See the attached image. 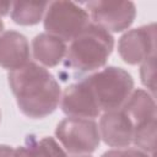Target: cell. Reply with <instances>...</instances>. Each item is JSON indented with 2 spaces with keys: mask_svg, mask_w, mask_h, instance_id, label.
Returning <instances> with one entry per match:
<instances>
[{
  "mask_svg": "<svg viewBox=\"0 0 157 157\" xmlns=\"http://www.w3.org/2000/svg\"><path fill=\"white\" fill-rule=\"evenodd\" d=\"M9 85L18 109L31 119H42L59 105L61 91L58 81L44 67L28 63L9 74Z\"/></svg>",
  "mask_w": 157,
  "mask_h": 157,
  "instance_id": "6da1fadb",
  "label": "cell"
},
{
  "mask_svg": "<svg viewBox=\"0 0 157 157\" xmlns=\"http://www.w3.org/2000/svg\"><path fill=\"white\" fill-rule=\"evenodd\" d=\"M113 45L110 32L91 22L71 40L65 55V66L76 72L94 71L107 63Z\"/></svg>",
  "mask_w": 157,
  "mask_h": 157,
  "instance_id": "7a4b0ae2",
  "label": "cell"
},
{
  "mask_svg": "<svg viewBox=\"0 0 157 157\" xmlns=\"http://www.w3.org/2000/svg\"><path fill=\"white\" fill-rule=\"evenodd\" d=\"M86 80L93 91L101 112L121 109L134 88L131 75L115 66L105 67L86 77Z\"/></svg>",
  "mask_w": 157,
  "mask_h": 157,
  "instance_id": "3957f363",
  "label": "cell"
},
{
  "mask_svg": "<svg viewBox=\"0 0 157 157\" xmlns=\"http://www.w3.org/2000/svg\"><path fill=\"white\" fill-rule=\"evenodd\" d=\"M90 23L88 12L72 1L50 2L44 15L47 33L64 42H71Z\"/></svg>",
  "mask_w": 157,
  "mask_h": 157,
  "instance_id": "277c9868",
  "label": "cell"
},
{
  "mask_svg": "<svg viewBox=\"0 0 157 157\" xmlns=\"http://www.w3.org/2000/svg\"><path fill=\"white\" fill-rule=\"evenodd\" d=\"M55 135L65 151L71 155H88L101 141L97 123L87 118H65L58 124Z\"/></svg>",
  "mask_w": 157,
  "mask_h": 157,
  "instance_id": "5b68a950",
  "label": "cell"
},
{
  "mask_svg": "<svg viewBox=\"0 0 157 157\" xmlns=\"http://www.w3.org/2000/svg\"><path fill=\"white\" fill-rule=\"evenodd\" d=\"M92 23L108 32L126 29L136 16L134 2L126 0H98L86 4Z\"/></svg>",
  "mask_w": 157,
  "mask_h": 157,
  "instance_id": "8992f818",
  "label": "cell"
},
{
  "mask_svg": "<svg viewBox=\"0 0 157 157\" xmlns=\"http://www.w3.org/2000/svg\"><path fill=\"white\" fill-rule=\"evenodd\" d=\"M156 49V25L151 23L128 31L118 43L120 58L130 65L142 64L155 54Z\"/></svg>",
  "mask_w": 157,
  "mask_h": 157,
  "instance_id": "52a82bcc",
  "label": "cell"
},
{
  "mask_svg": "<svg viewBox=\"0 0 157 157\" xmlns=\"http://www.w3.org/2000/svg\"><path fill=\"white\" fill-rule=\"evenodd\" d=\"M60 105L67 117L93 119L101 114L93 91L87 80H81L66 87L64 91Z\"/></svg>",
  "mask_w": 157,
  "mask_h": 157,
  "instance_id": "ba28073f",
  "label": "cell"
},
{
  "mask_svg": "<svg viewBox=\"0 0 157 157\" xmlns=\"http://www.w3.org/2000/svg\"><path fill=\"white\" fill-rule=\"evenodd\" d=\"M98 130L101 139L110 147L125 148L132 142L134 124L123 109L104 112Z\"/></svg>",
  "mask_w": 157,
  "mask_h": 157,
  "instance_id": "9c48e42d",
  "label": "cell"
},
{
  "mask_svg": "<svg viewBox=\"0 0 157 157\" xmlns=\"http://www.w3.org/2000/svg\"><path fill=\"white\" fill-rule=\"evenodd\" d=\"M29 45L23 34L6 31L0 36V66L15 71L28 64Z\"/></svg>",
  "mask_w": 157,
  "mask_h": 157,
  "instance_id": "30bf717a",
  "label": "cell"
},
{
  "mask_svg": "<svg viewBox=\"0 0 157 157\" xmlns=\"http://www.w3.org/2000/svg\"><path fill=\"white\" fill-rule=\"evenodd\" d=\"M34 59L43 66H55L66 55V43L49 33H40L32 42Z\"/></svg>",
  "mask_w": 157,
  "mask_h": 157,
  "instance_id": "8fae6325",
  "label": "cell"
},
{
  "mask_svg": "<svg viewBox=\"0 0 157 157\" xmlns=\"http://www.w3.org/2000/svg\"><path fill=\"white\" fill-rule=\"evenodd\" d=\"M121 109L130 118L134 126L156 119L155 99L144 90L132 91Z\"/></svg>",
  "mask_w": 157,
  "mask_h": 157,
  "instance_id": "7c38bea8",
  "label": "cell"
},
{
  "mask_svg": "<svg viewBox=\"0 0 157 157\" xmlns=\"http://www.w3.org/2000/svg\"><path fill=\"white\" fill-rule=\"evenodd\" d=\"M15 157H66V153L52 137L28 136L25 145L15 150Z\"/></svg>",
  "mask_w": 157,
  "mask_h": 157,
  "instance_id": "4fadbf2b",
  "label": "cell"
},
{
  "mask_svg": "<svg viewBox=\"0 0 157 157\" xmlns=\"http://www.w3.org/2000/svg\"><path fill=\"white\" fill-rule=\"evenodd\" d=\"M48 1H13L11 5V18L21 26L37 25L45 15Z\"/></svg>",
  "mask_w": 157,
  "mask_h": 157,
  "instance_id": "5bb4252c",
  "label": "cell"
},
{
  "mask_svg": "<svg viewBox=\"0 0 157 157\" xmlns=\"http://www.w3.org/2000/svg\"><path fill=\"white\" fill-rule=\"evenodd\" d=\"M157 119H152L144 124L134 126V137L132 142L135 144L136 148L151 153L155 156L156 152V136H157Z\"/></svg>",
  "mask_w": 157,
  "mask_h": 157,
  "instance_id": "9a60e30c",
  "label": "cell"
},
{
  "mask_svg": "<svg viewBox=\"0 0 157 157\" xmlns=\"http://www.w3.org/2000/svg\"><path fill=\"white\" fill-rule=\"evenodd\" d=\"M140 75L142 83L151 91L153 97L156 92V54L151 55L142 63Z\"/></svg>",
  "mask_w": 157,
  "mask_h": 157,
  "instance_id": "2e32d148",
  "label": "cell"
},
{
  "mask_svg": "<svg viewBox=\"0 0 157 157\" xmlns=\"http://www.w3.org/2000/svg\"><path fill=\"white\" fill-rule=\"evenodd\" d=\"M102 157H155L148 156V153L139 150V148H115L109 150L102 155Z\"/></svg>",
  "mask_w": 157,
  "mask_h": 157,
  "instance_id": "e0dca14e",
  "label": "cell"
},
{
  "mask_svg": "<svg viewBox=\"0 0 157 157\" xmlns=\"http://www.w3.org/2000/svg\"><path fill=\"white\" fill-rule=\"evenodd\" d=\"M0 157H15V150L10 146H0Z\"/></svg>",
  "mask_w": 157,
  "mask_h": 157,
  "instance_id": "ac0fdd59",
  "label": "cell"
},
{
  "mask_svg": "<svg viewBox=\"0 0 157 157\" xmlns=\"http://www.w3.org/2000/svg\"><path fill=\"white\" fill-rule=\"evenodd\" d=\"M11 1H0V16H5L11 11Z\"/></svg>",
  "mask_w": 157,
  "mask_h": 157,
  "instance_id": "d6986e66",
  "label": "cell"
},
{
  "mask_svg": "<svg viewBox=\"0 0 157 157\" xmlns=\"http://www.w3.org/2000/svg\"><path fill=\"white\" fill-rule=\"evenodd\" d=\"M2 31H4V23H2V21L0 20V36H1V33H2Z\"/></svg>",
  "mask_w": 157,
  "mask_h": 157,
  "instance_id": "ffe728a7",
  "label": "cell"
},
{
  "mask_svg": "<svg viewBox=\"0 0 157 157\" xmlns=\"http://www.w3.org/2000/svg\"><path fill=\"white\" fill-rule=\"evenodd\" d=\"M71 157H91V156H88V155H72Z\"/></svg>",
  "mask_w": 157,
  "mask_h": 157,
  "instance_id": "44dd1931",
  "label": "cell"
},
{
  "mask_svg": "<svg viewBox=\"0 0 157 157\" xmlns=\"http://www.w3.org/2000/svg\"><path fill=\"white\" fill-rule=\"evenodd\" d=\"M0 120H1V112H0Z\"/></svg>",
  "mask_w": 157,
  "mask_h": 157,
  "instance_id": "7402d4cb",
  "label": "cell"
}]
</instances>
